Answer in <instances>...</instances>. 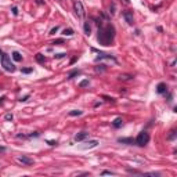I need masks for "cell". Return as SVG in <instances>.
Segmentation results:
<instances>
[{
  "mask_svg": "<svg viewBox=\"0 0 177 177\" xmlns=\"http://www.w3.org/2000/svg\"><path fill=\"white\" fill-rule=\"evenodd\" d=\"M115 37V28L112 25H107L98 29V42L102 46H111L112 40Z\"/></svg>",
  "mask_w": 177,
  "mask_h": 177,
  "instance_id": "obj_1",
  "label": "cell"
},
{
  "mask_svg": "<svg viewBox=\"0 0 177 177\" xmlns=\"http://www.w3.org/2000/svg\"><path fill=\"white\" fill-rule=\"evenodd\" d=\"M1 65H3V68L6 69V71H8V72H14L15 71V65L11 62V58L6 54L1 55Z\"/></svg>",
  "mask_w": 177,
  "mask_h": 177,
  "instance_id": "obj_2",
  "label": "cell"
},
{
  "mask_svg": "<svg viewBox=\"0 0 177 177\" xmlns=\"http://www.w3.org/2000/svg\"><path fill=\"white\" fill-rule=\"evenodd\" d=\"M150 141V134H148L147 132H141V133H138V136H137V138H136V143H137V145H145Z\"/></svg>",
  "mask_w": 177,
  "mask_h": 177,
  "instance_id": "obj_3",
  "label": "cell"
},
{
  "mask_svg": "<svg viewBox=\"0 0 177 177\" xmlns=\"http://www.w3.org/2000/svg\"><path fill=\"white\" fill-rule=\"evenodd\" d=\"M73 8H75V12L78 17H80V18H83L84 17V8H83V4L80 3V1H75V4H73Z\"/></svg>",
  "mask_w": 177,
  "mask_h": 177,
  "instance_id": "obj_4",
  "label": "cell"
},
{
  "mask_svg": "<svg viewBox=\"0 0 177 177\" xmlns=\"http://www.w3.org/2000/svg\"><path fill=\"white\" fill-rule=\"evenodd\" d=\"M18 161H19V162H22V163H25V165H33V159L28 158V156H25V155L18 156Z\"/></svg>",
  "mask_w": 177,
  "mask_h": 177,
  "instance_id": "obj_5",
  "label": "cell"
},
{
  "mask_svg": "<svg viewBox=\"0 0 177 177\" xmlns=\"http://www.w3.org/2000/svg\"><path fill=\"white\" fill-rule=\"evenodd\" d=\"M123 17H125V19L127 21L129 25L133 24V11H125L123 12Z\"/></svg>",
  "mask_w": 177,
  "mask_h": 177,
  "instance_id": "obj_6",
  "label": "cell"
},
{
  "mask_svg": "<svg viewBox=\"0 0 177 177\" xmlns=\"http://www.w3.org/2000/svg\"><path fill=\"white\" fill-rule=\"evenodd\" d=\"M87 136H89V133H87V132H80V133H78V134L75 136V140L76 141H82V140H84Z\"/></svg>",
  "mask_w": 177,
  "mask_h": 177,
  "instance_id": "obj_7",
  "label": "cell"
},
{
  "mask_svg": "<svg viewBox=\"0 0 177 177\" xmlns=\"http://www.w3.org/2000/svg\"><path fill=\"white\" fill-rule=\"evenodd\" d=\"M166 89H168V87H166V84H165V83H159L158 86H156V91H158L159 94L165 93V91H166Z\"/></svg>",
  "mask_w": 177,
  "mask_h": 177,
  "instance_id": "obj_8",
  "label": "cell"
},
{
  "mask_svg": "<svg viewBox=\"0 0 177 177\" xmlns=\"http://www.w3.org/2000/svg\"><path fill=\"white\" fill-rule=\"evenodd\" d=\"M12 60L17 61V62H21V61H22V55L19 54L18 51H14V53H12Z\"/></svg>",
  "mask_w": 177,
  "mask_h": 177,
  "instance_id": "obj_9",
  "label": "cell"
},
{
  "mask_svg": "<svg viewBox=\"0 0 177 177\" xmlns=\"http://www.w3.org/2000/svg\"><path fill=\"white\" fill-rule=\"evenodd\" d=\"M112 125H114V127H120L123 125V119L122 118H116V119L112 122Z\"/></svg>",
  "mask_w": 177,
  "mask_h": 177,
  "instance_id": "obj_10",
  "label": "cell"
},
{
  "mask_svg": "<svg viewBox=\"0 0 177 177\" xmlns=\"http://www.w3.org/2000/svg\"><path fill=\"white\" fill-rule=\"evenodd\" d=\"M97 144H98V141H97V140L89 141V143H87V145H86V147H83V150H86V148H93V147H97Z\"/></svg>",
  "mask_w": 177,
  "mask_h": 177,
  "instance_id": "obj_11",
  "label": "cell"
},
{
  "mask_svg": "<svg viewBox=\"0 0 177 177\" xmlns=\"http://www.w3.org/2000/svg\"><path fill=\"white\" fill-rule=\"evenodd\" d=\"M118 141H119V143H123V144H133V138H118Z\"/></svg>",
  "mask_w": 177,
  "mask_h": 177,
  "instance_id": "obj_12",
  "label": "cell"
},
{
  "mask_svg": "<svg viewBox=\"0 0 177 177\" xmlns=\"http://www.w3.org/2000/svg\"><path fill=\"white\" fill-rule=\"evenodd\" d=\"M84 33H86V35H90L91 33V28H90V24H89V22H84Z\"/></svg>",
  "mask_w": 177,
  "mask_h": 177,
  "instance_id": "obj_13",
  "label": "cell"
},
{
  "mask_svg": "<svg viewBox=\"0 0 177 177\" xmlns=\"http://www.w3.org/2000/svg\"><path fill=\"white\" fill-rule=\"evenodd\" d=\"M36 60H37V62H40V64H43L46 61V57L43 54H36Z\"/></svg>",
  "mask_w": 177,
  "mask_h": 177,
  "instance_id": "obj_14",
  "label": "cell"
},
{
  "mask_svg": "<svg viewBox=\"0 0 177 177\" xmlns=\"http://www.w3.org/2000/svg\"><path fill=\"white\" fill-rule=\"evenodd\" d=\"M62 35H64V36H72V35H73V30L69 29V28H68V29H64Z\"/></svg>",
  "mask_w": 177,
  "mask_h": 177,
  "instance_id": "obj_15",
  "label": "cell"
},
{
  "mask_svg": "<svg viewBox=\"0 0 177 177\" xmlns=\"http://www.w3.org/2000/svg\"><path fill=\"white\" fill-rule=\"evenodd\" d=\"M79 73H80V72H79L78 69H75V71H72V72H71V73H69V75H68V79H72V78H73V76H76V75H79Z\"/></svg>",
  "mask_w": 177,
  "mask_h": 177,
  "instance_id": "obj_16",
  "label": "cell"
},
{
  "mask_svg": "<svg viewBox=\"0 0 177 177\" xmlns=\"http://www.w3.org/2000/svg\"><path fill=\"white\" fill-rule=\"evenodd\" d=\"M82 114H83V112L79 111V109H78V111H71V112H69L71 116H79V115H82Z\"/></svg>",
  "mask_w": 177,
  "mask_h": 177,
  "instance_id": "obj_17",
  "label": "cell"
},
{
  "mask_svg": "<svg viewBox=\"0 0 177 177\" xmlns=\"http://www.w3.org/2000/svg\"><path fill=\"white\" fill-rule=\"evenodd\" d=\"M132 78H133L132 75H120V76H119L120 80H129V79H132Z\"/></svg>",
  "mask_w": 177,
  "mask_h": 177,
  "instance_id": "obj_18",
  "label": "cell"
},
{
  "mask_svg": "<svg viewBox=\"0 0 177 177\" xmlns=\"http://www.w3.org/2000/svg\"><path fill=\"white\" fill-rule=\"evenodd\" d=\"M4 118H6V120H12V118H14V116H12V114H6V116H4Z\"/></svg>",
  "mask_w": 177,
  "mask_h": 177,
  "instance_id": "obj_19",
  "label": "cell"
},
{
  "mask_svg": "<svg viewBox=\"0 0 177 177\" xmlns=\"http://www.w3.org/2000/svg\"><path fill=\"white\" fill-rule=\"evenodd\" d=\"M87 84H89V80H82L79 86H80V87H84V86H87Z\"/></svg>",
  "mask_w": 177,
  "mask_h": 177,
  "instance_id": "obj_20",
  "label": "cell"
},
{
  "mask_svg": "<svg viewBox=\"0 0 177 177\" xmlns=\"http://www.w3.org/2000/svg\"><path fill=\"white\" fill-rule=\"evenodd\" d=\"M32 71H33L32 68H25V69H22V72H24V73H30Z\"/></svg>",
  "mask_w": 177,
  "mask_h": 177,
  "instance_id": "obj_21",
  "label": "cell"
},
{
  "mask_svg": "<svg viewBox=\"0 0 177 177\" xmlns=\"http://www.w3.org/2000/svg\"><path fill=\"white\" fill-rule=\"evenodd\" d=\"M58 30V26H55V28H53L51 29V32H50V35H55V32Z\"/></svg>",
  "mask_w": 177,
  "mask_h": 177,
  "instance_id": "obj_22",
  "label": "cell"
},
{
  "mask_svg": "<svg viewBox=\"0 0 177 177\" xmlns=\"http://www.w3.org/2000/svg\"><path fill=\"white\" fill-rule=\"evenodd\" d=\"M62 43H64V40H62V39H57V40L54 42V44H62Z\"/></svg>",
  "mask_w": 177,
  "mask_h": 177,
  "instance_id": "obj_23",
  "label": "cell"
},
{
  "mask_svg": "<svg viewBox=\"0 0 177 177\" xmlns=\"http://www.w3.org/2000/svg\"><path fill=\"white\" fill-rule=\"evenodd\" d=\"M101 174H102V176H105V174H114V173H112V172H109V170H104Z\"/></svg>",
  "mask_w": 177,
  "mask_h": 177,
  "instance_id": "obj_24",
  "label": "cell"
},
{
  "mask_svg": "<svg viewBox=\"0 0 177 177\" xmlns=\"http://www.w3.org/2000/svg\"><path fill=\"white\" fill-rule=\"evenodd\" d=\"M111 14H115V4H111Z\"/></svg>",
  "mask_w": 177,
  "mask_h": 177,
  "instance_id": "obj_25",
  "label": "cell"
},
{
  "mask_svg": "<svg viewBox=\"0 0 177 177\" xmlns=\"http://www.w3.org/2000/svg\"><path fill=\"white\" fill-rule=\"evenodd\" d=\"M12 12H14V15H17L18 14V8H17V7H12Z\"/></svg>",
  "mask_w": 177,
  "mask_h": 177,
  "instance_id": "obj_26",
  "label": "cell"
},
{
  "mask_svg": "<svg viewBox=\"0 0 177 177\" xmlns=\"http://www.w3.org/2000/svg\"><path fill=\"white\" fill-rule=\"evenodd\" d=\"M50 145H57V141H47Z\"/></svg>",
  "mask_w": 177,
  "mask_h": 177,
  "instance_id": "obj_27",
  "label": "cell"
},
{
  "mask_svg": "<svg viewBox=\"0 0 177 177\" xmlns=\"http://www.w3.org/2000/svg\"><path fill=\"white\" fill-rule=\"evenodd\" d=\"M28 98H29V96H25V97H24V98H21V100H19V101H26V100H28Z\"/></svg>",
  "mask_w": 177,
  "mask_h": 177,
  "instance_id": "obj_28",
  "label": "cell"
},
{
  "mask_svg": "<svg viewBox=\"0 0 177 177\" xmlns=\"http://www.w3.org/2000/svg\"><path fill=\"white\" fill-rule=\"evenodd\" d=\"M64 55H65V54H57V55H55V58H62Z\"/></svg>",
  "mask_w": 177,
  "mask_h": 177,
  "instance_id": "obj_29",
  "label": "cell"
},
{
  "mask_svg": "<svg viewBox=\"0 0 177 177\" xmlns=\"http://www.w3.org/2000/svg\"><path fill=\"white\" fill-rule=\"evenodd\" d=\"M1 55H3V53H1V50H0V57H1Z\"/></svg>",
  "mask_w": 177,
  "mask_h": 177,
  "instance_id": "obj_30",
  "label": "cell"
},
{
  "mask_svg": "<svg viewBox=\"0 0 177 177\" xmlns=\"http://www.w3.org/2000/svg\"><path fill=\"white\" fill-rule=\"evenodd\" d=\"M1 100H4V98H0V102H1Z\"/></svg>",
  "mask_w": 177,
  "mask_h": 177,
  "instance_id": "obj_31",
  "label": "cell"
}]
</instances>
